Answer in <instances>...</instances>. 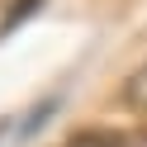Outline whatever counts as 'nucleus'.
Wrapping results in <instances>:
<instances>
[{
    "label": "nucleus",
    "instance_id": "obj_1",
    "mask_svg": "<svg viewBox=\"0 0 147 147\" xmlns=\"http://www.w3.org/2000/svg\"><path fill=\"white\" fill-rule=\"evenodd\" d=\"M57 147H138V138L114 133V128H81V133H71L67 142H57Z\"/></svg>",
    "mask_w": 147,
    "mask_h": 147
},
{
    "label": "nucleus",
    "instance_id": "obj_2",
    "mask_svg": "<svg viewBox=\"0 0 147 147\" xmlns=\"http://www.w3.org/2000/svg\"><path fill=\"white\" fill-rule=\"evenodd\" d=\"M123 105H128V109H138V114H147V62L123 81Z\"/></svg>",
    "mask_w": 147,
    "mask_h": 147
},
{
    "label": "nucleus",
    "instance_id": "obj_4",
    "mask_svg": "<svg viewBox=\"0 0 147 147\" xmlns=\"http://www.w3.org/2000/svg\"><path fill=\"white\" fill-rule=\"evenodd\" d=\"M5 128H10V123H5V119H0V138H5Z\"/></svg>",
    "mask_w": 147,
    "mask_h": 147
},
{
    "label": "nucleus",
    "instance_id": "obj_3",
    "mask_svg": "<svg viewBox=\"0 0 147 147\" xmlns=\"http://www.w3.org/2000/svg\"><path fill=\"white\" fill-rule=\"evenodd\" d=\"M38 5H43V0H14V5H10V14L0 19V38H5V33H14V29H19V24L29 19L33 10H38Z\"/></svg>",
    "mask_w": 147,
    "mask_h": 147
}]
</instances>
